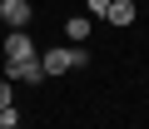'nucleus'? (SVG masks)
<instances>
[{
    "instance_id": "1a4fd4ad",
    "label": "nucleus",
    "mask_w": 149,
    "mask_h": 129,
    "mask_svg": "<svg viewBox=\"0 0 149 129\" xmlns=\"http://www.w3.org/2000/svg\"><path fill=\"white\" fill-rule=\"evenodd\" d=\"M0 104H15V80H0Z\"/></svg>"
},
{
    "instance_id": "39448f33",
    "label": "nucleus",
    "mask_w": 149,
    "mask_h": 129,
    "mask_svg": "<svg viewBox=\"0 0 149 129\" xmlns=\"http://www.w3.org/2000/svg\"><path fill=\"white\" fill-rule=\"evenodd\" d=\"M104 20H109L114 30H129V25L139 20V5H134V0H109V10H104Z\"/></svg>"
},
{
    "instance_id": "f257e3e1",
    "label": "nucleus",
    "mask_w": 149,
    "mask_h": 129,
    "mask_svg": "<svg viewBox=\"0 0 149 129\" xmlns=\"http://www.w3.org/2000/svg\"><path fill=\"white\" fill-rule=\"evenodd\" d=\"M40 64H45V75H70V70H85L90 64V50L85 45H50V50H40Z\"/></svg>"
},
{
    "instance_id": "7ed1b4c3",
    "label": "nucleus",
    "mask_w": 149,
    "mask_h": 129,
    "mask_svg": "<svg viewBox=\"0 0 149 129\" xmlns=\"http://www.w3.org/2000/svg\"><path fill=\"white\" fill-rule=\"evenodd\" d=\"M40 55V45L30 40V30H10L5 35V64H15V60H35Z\"/></svg>"
},
{
    "instance_id": "6e6552de",
    "label": "nucleus",
    "mask_w": 149,
    "mask_h": 129,
    "mask_svg": "<svg viewBox=\"0 0 149 129\" xmlns=\"http://www.w3.org/2000/svg\"><path fill=\"white\" fill-rule=\"evenodd\" d=\"M90 5V20H104V10H109V0H85Z\"/></svg>"
},
{
    "instance_id": "f03ea898",
    "label": "nucleus",
    "mask_w": 149,
    "mask_h": 129,
    "mask_svg": "<svg viewBox=\"0 0 149 129\" xmlns=\"http://www.w3.org/2000/svg\"><path fill=\"white\" fill-rule=\"evenodd\" d=\"M5 80H15V85H45L50 75H45V64H40V55H35V60H15V64H5Z\"/></svg>"
},
{
    "instance_id": "0eeeda50",
    "label": "nucleus",
    "mask_w": 149,
    "mask_h": 129,
    "mask_svg": "<svg viewBox=\"0 0 149 129\" xmlns=\"http://www.w3.org/2000/svg\"><path fill=\"white\" fill-rule=\"evenodd\" d=\"M20 124V109L15 104H0V129H15Z\"/></svg>"
},
{
    "instance_id": "423d86ee",
    "label": "nucleus",
    "mask_w": 149,
    "mask_h": 129,
    "mask_svg": "<svg viewBox=\"0 0 149 129\" xmlns=\"http://www.w3.org/2000/svg\"><path fill=\"white\" fill-rule=\"evenodd\" d=\"M65 40L85 45V40H90V15H70V20H65Z\"/></svg>"
},
{
    "instance_id": "20e7f679",
    "label": "nucleus",
    "mask_w": 149,
    "mask_h": 129,
    "mask_svg": "<svg viewBox=\"0 0 149 129\" xmlns=\"http://www.w3.org/2000/svg\"><path fill=\"white\" fill-rule=\"evenodd\" d=\"M0 20H5L10 30H30L35 5H30V0H0Z\"/></svg>"
}]
</instances>
